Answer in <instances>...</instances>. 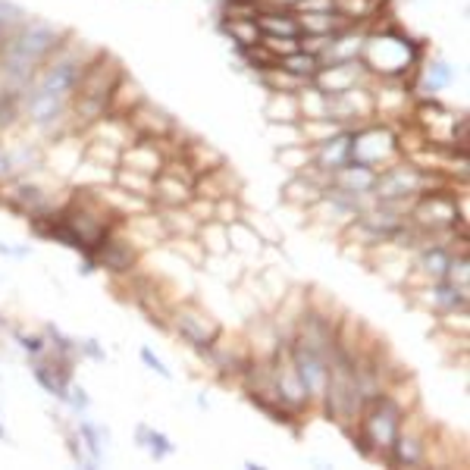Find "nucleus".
Listing matches in <instances>:
<instances>
[{
	"label": "nucleus",
	"mask_w": 470,
	"mask_h": 470,
	"mask_svg": "<svg viewBox=\"0 0 470 470\" xmlns=\"http://www.w3.org/2000/svg\"><path fill=\"white\" fill-rule=\"evenodd\" d=\"M280 66L282 69H289L292 72L295 78H301V82H314V76L320 72V57H314V54H308V51H292V54H286L280 60Z\"/></svg>",
	"instance_id": "2f4dec72"
},
{
	"label": "nucleus",
	"mask_w": 470,
	"mask_h": 470,
	"mask_svg": "<svg viewBox=\"0 0 470 470\" xmlns=\"http://www.w3.org/2000/svg\"><path fill=\"white\" fill-rule=\"evenodd\" d=\"M263 116H267V123H298L301 114H298L295 91H270V101H267V107H263Z\"/></svg>",
	"instance_id": "7c9ffc66"
},
{
	"label": "nucleus",
	"mask_w": 470,
	"mask_h": 470,
	"mask_svg": "<svg viewBox=\"0 0 470 470\" xmlns=\"http://www.w3.org/2000/svg\"><path fill=\"white\" fill-rule=\"evenodd\" d=\"M257 78H261V85L267 91H298L301 85H308V82H301V78H295L289 69H282L280 63L270 66V69H263V72H257Z\"/></svg>",
	"instance_id": "f704fd0d"
},
{
	"label": "nucleus",
	"mask_w": 470,
	"mask_h": 470,
	"mask_svg": "<svg viewBox=\"0 0 470 470\" xmlns=\"http://www.w3.org/2000/svg\"><path fill=\"white\" fill-rule=\"evenodd\" d=\"M373 82L370 72L364 69L361 60H346V63H323L320 72L314 76V85L323 91V95H339V91H348L355 85H367Z\"/></svg>",
	"instance_id": "dca6fc26"
},
{
	"label": "nucleus",
	"mask_w": 470,
	"mask_h": 470,
	"mask_svg": "<svg viewBox=\"0 0 470 470\" xmlns=\"http://www.w3.org/2000/svg\"><path fill=\"white\" fill-rule=\"evenodd\" d=\"M170 333L176 339H182L191 352H207L217 342V336L223 333V323L210 314L207 308L195 301V298H185V301H176L170 308Z\"/></svg>",
	"instance_id": "39448f33"
},
{
	"label": "nucleus",
	"mask_w": 470,
	"mask_h": 470,
	"mask_svg": "<svg viewBox=\"0 0 470 470\" xmlns=\"http://www.w3.org/2000/svg\"><path fill=\"white\" fill-rule=\"evenodd\" d=\"M429 429L433 427H429V423L417 414V408L414 411H408L405 420H401L399 436H395L392 448H389V455H386L389 465L392 467H420V465H427Z\"/></svg>",
	"instance_id": "0eeeda50"
},
{
	"label": "nucleus",
	"mask_w": 470,
	"mask_h": 470,
	"mask_svg": "<svg viewBox=\"0 0 470 470\" xmlns=\"http://www.w3.org/2000/svg\"><path fill=\"white\" fill-rule=\"evenodd\" d=\"M382 10V0H333V13L346 25H370Z\"/></svg>",
	"instance_id": "393cba45"
},
{
	"label": "nucleus",
	"mask_w": 470,
	"mask_h": 470,
	"mask_svg": "<svg viewBox=\"0 0 470 470\" xmlns=\"http://www.w3.org/2000/svg\"><path fill=\"white\" fill-rule=\"evenodd\" d=\"M0 327H6V323H4V317H0Z\"/></svg>",
	"instance_id": "09e8293b"
},
{
	"label": "nucleus",
	"mask_w": 470,
	"mask_h": 470,
	"mask_svg": "<svg viewBox=\"0 0 470 470\" xmlns=\"http://www.w3.org/2000/svg\"><path fill=\"white\" fill-rule=\"evenodd\" d=\"M238 191H242V179H238L235 170L226 167V163H220V167L210 170V173L195 176V195L210 198V201H220V198H235Z\"/></svg>",
	"instance_id": "aec40b11"
},
{
	"label": "nucleus",
	"mask_w": 470,
	"mask_h": 470,
	"mask_svg": "<svg viewBox=\"0 0 470 470\" xmlns=\"http://www.w3.org/2000/svg\"><path fill=\"white\" fill-rule=\"evenodd\" d=\"M0 254H4V257H29L32 248H29V244L16 248V244H4V242H0Z\"/></svg>",
	"instance_id": "a18cd8bd"
},
{
	"label": "nucleus",
	"mask_w": 470,
	"mask_h": 470,
	"mask_svg": "<svg viewBox=\"0 0 470 470\" xmlns=\"http://www.w3.org/2000/svg\"><path fill=\"white\" fill-rule=\"evenodd\" d=\"M401 420H405V411L382 392L364 405V411L357 417L355 429L348 436H352L355 448L364 455V458L386 461L389 448H392L395 436H399V429H401Z\"/></svg>",
	"instance_id": "7ed1b4c3"
},
{
	"label": "nucleus",
	"mask_w": 470,
	"mask_h": 470,
	"mask_svg": "<svg viewBox=\"0 0 470 470\" xmlns=\"http://www.w3.org/2000/svg\"><path fill=\"white\" fill-rule=\"evenodd\" d=\"M129 125L135 129L138 138H167L170 132L176 129V119L167 114L163 107H157V104H151L148 97H144L142 104H138L135 110H129Z\"/></svg>",
	"instance_id": "a211bd4d"
},
{
	"label": "nucleus",
	"mask_w": 470,
	"mask_h": 470,
	"mask_svg": "<svg viewBox=\"0 0 470 470\" xmlns=\"http://www.w3.org/2000/svg\"><path fill=\"white\" fill-rule=\"evenodd\" d=\"M263 4H270V6H289V10H295L301 0H263Z\"/></svg>",
	"instance_id": "49530a36"
},
{
	"label": "nucleus",
	"mask_w": 470,
	"mask_h": 470,
	"mask_svg": "<svg viewBox=\"0 0 470 470\" xmlns=\"http://www.w3.org/2000/svg\"><path fill=\"white\" fill-rule=\"evenodd\" d=\"M0 148H4V154H6L10 179L35 173V170L44 167V144L41 142H32V138H10V142H4Z\"/></svg>",
	"instance_id": "6ab92c4d"
},
{
	"label": "nucleus",
	"mask_w": 470,
	"mask_h": 470,
	"mask_svg": "<svg viewBox=\"0 0 470 470\" xmlns=\"http://www.w3.org/2000/svg\"><path fill=\"white\" fill-rule=\"evenodd\" d=\"M114 182L119 185V189L132 191V195H142V198H151V195H154V176L135 173V170L116 167V173H114Z\"/></svg>",
	"instance_id": "c9c22d12"
},
{
	"label": "nucleus",
	"mask_w": 470,
	"mask_h": 470,
	"mask_svg": "<svg viewBox=\"0 0 470 470\" xmlns=\"http://www.w3.org/2000/svg\"><path fill=\"white\" fill-rule=\"evenodd\" d=\"M270 373H273V386L282 405H289L298 414L310 411V399L304 392V382L292 364V355H289V342H280V348L270 357Z\"/></svg>",
	"instance_id": "9b49d317"
},
{
	"label": "nucleus",
	"mask_w": 470,
	"mask_h": 470,
	"mask_svg": "<svg viewBox=\"0 0 470 470\" xmlns=\"http://www.w3.org/2000/svg\"><path fill=\"white\" fill-rule=\"evenodd\" d=\"M167 163V148H163V138H135L132 144H125L119 151V167L135 170L144 176H157Z\"/></svg>",
	"instance_id": "2eb2a0df"
},
{
	"label": "nucleus",
	"mask_w": 470,
	"mask_h": 470,
	"mask_svg": "<svg viewBox=\"0 0 470 470\" xmlns=\"http://www.w3.org/2000/svg\"><path fill=\"white\" fill-rule=\"evenodd\" d=\"M91 261H95V270H104V273H110L119 280V276L138 273L142 251H138L135 242L123 233V226H116L114 233H107V238L91 251Z\"/></svg>",
	"instance_id": "1a4fd4ad"
},
{
	"label": "nucleus",
	"mask_w": 470,
	"mask_h": 470,
	"mask_svg": "<svg viewBox=\"0 0 470 470\" xmlns=\"http://www.w3.org/2000/svg\"><path fill=\"white\" fill-rule=\"evenodd\" d=\"M78 417H82V420H78V427H76L78 442H82V448H85V455H88L91 467H101V465H104V458H107L110 429L104 427V423L88 420V417H85V414H78Z\"/></svg>",
	"instance_id": "5701e85b"
},
{
	"label": "nucleus",
	"mask_w": 470,
	"mask_h": 470,
	"mask_svg": "<svg viewBox=\"0 0 470 470\" xmlns=\"http://www.w3.org/2000/svg\"><path fill=\"white\" fill-rule=\"evenodd\" d=\"M254 23H257V29H261V35H270V38H298V35H301V25H298V13L289 10V6H270V4H263Z\"/></svg>",
	"instance_id": "412c9836"
},
{
	"label": "nucleus",
	"mask_w": 470,
	"mask_h": 470,
	"mask_svg": "<svg viewBox=\"0 0 470 470\" xmlns=\"http://www.w3.org/2000/svg\"><path fill=\"white\" fill-rule=\"evenodd\" d=\"M295 97H298V114H301V119H327L329 116V95H323L314 82L301 85V88L295 91Z\"/></svg>",
	"instance_id": "c85d7f7f"
},
{
	"label": "nucleus",
	"mask_w": 470,
	"mask_h": 470,
	"mask_svg": "<svg viewBox=\"0 0 470 470\" xmlns=\"http://www.w3.org/2000/svg\"><path fill=\"white\" fill-rule=\"evenodd\" d=\"M0 439H4V442H10V433H6V427H4V423H0Z\"/></svg>",
	"instance_id": "de8ad7c7"
},
{
	"label": "nucleus",
	"mask_w": 470,
	"mask_h": 470,
	"mask_svg": "<svg viewBox=\"0 0 470 470\" xmlns=\"http://www.w3.org/2000/svg\"><path fill=\"white\" fill-rule=\"evenodd\" d=\"M399 157H401V148H399V132H395V125L382 123V119H370V123L355 129L352 161L380 173V170H386L389 163H395Z\"/></svg>",
	"instance_id": "423d86ee"
},
{
	"label": "nucleus",
	"mask_w": 470,
	"mask_h": 470,
	"mask_svg": "<svg viewBox=\"0 0 470 470\" xmlns=\"http://www.w3.org/2000/svg\"><path fill=\"white\" fill-rule=\"evenodd\" d=\"M201 357H204V364H210V370H214L217 376H223V380H242L248 364L254 361V355H251V348H248V339H244V336H229L226 329L217 336V342L207 348V352H201Z\"/></svg>",
	"instance_id": "9d476101"
},
{
	"label": "nucleus",
	"mask_w": 470,
	"mask_h": 470,
	"mask_svg": "<svg viewBox=\"0 0 470 470\" xmlns=\"http://www.w3.org/2000/svg\"><path fill=\"white\" fill-rule=\"evenodd\" d=\"M320 408L346 433H352L357 417L364 411V395L357 389V376H355V357L342 352L339 346H336V355L329 361V380L327 389H323Z\"/></svg>",
	"instance_id": "20e7f679"
},
{
	"label": "nucleus",
	"mask_w": 470,
	"mask_h": 470,
	"mask_svg": "<svg viewBox=\"0 0 470 470\" xmlns=\"http://www.w3.org/2000/svg\"><path fill=\"white\" fill-rule=\"evenodd\" d=\"M76 357H60V355H41L32 357V380L51 395V399L63 401L66 386L76 380Z\"/></svg>",
	"instance_id": "ddd939ff"
},
{
	"label": "nucleus",
	"mask_w": 470,
	"mask_h": 470,
	"mask_svg": "<svg viewBox=\"0 0 470 470\" xmlns=\"http://www.w3.org/2000/svg\"><path fill=\"white\" fill-rule=\"evenodd\" d=\"M289 355H292V364L304 382L310 408H320L323 389H327V380H329V361H333V357H327L320 348L308 346V342L298 339V336L289 339Z\"/></svg>",
	"instance_id": "6e6552de"
},
{
	"label": "nucleus",
	"mask_w": 470,
	"mask_h": 470,
	"mask_svg": "<svg viewBox=\"0 0 470 470\" xmlns=\"http://www.w3.org/2000/svg\"><path fill=\"white\" fill-rule=\"evenodd\" d=\"M23 125V95L0 88V132H16Z\"/></svg>",
	"instance_id": "473e14b6"
},
{
	"label": "nucleus",
	"mask_w": 470,
	"mask_h": 470,
	"mask_svg": "<svg viewBox=\"0 0 470 470\" xmlns=\"http://www.w3.org/2000/svg\"><path fill=\"white\" fill-rule=\"evenodd\" d=\"M135 439H138V446H142L154 461H167L170 455L176 452L173 439H170L163 429L148 427V423H138V427H135Z\"/></svg>",
	"instance_id": "a878e982"
},
{
	"label": "nucleus",
	"mask_w": 470,
	"mask_h": 470,
	"mask_svg": "<svg viewBox=\"0 0 470 470\" xmlns=\"http://www.w3.org/2000/svg\"><path fill=\"white\" fill-rule=\"evenodd\" d=\"M276 161L280 167H286L289 173H301L310 167V148L308 144H286V148H276Z\"/></svg>",
	"instance_id": "e433bc0d"
},
{
	"label": "nucleus",
	"mask_w": 470,
	"mask_h": 470,
	"mask_svg": "<svg viewBox=\"0 0 470 470\" xmlns=\"http://www.w3.org/2000/svg\"><path fill=\"white\" fill-rule=\"evenodd\" d=\"M32 13L25 10V6L13 4V0H0V35H13V32L19 29V25H25V19H29Z\"/></svg>",
	"instance_id": "4c0bfd02"
},
{
	"label": "nucleus",
	"mask_w": 470,
	"mask_h": 470,
	"mask_svg": "<svg viewBox=\"0 0 470 470\" xmlns=\"http://www.w3.org/2000/svg\"><path fill=\"white\" fill-rule=\"evenodd\" d=\"M352 138H355V129L342 125V129L336 132V135H329L327 142L314 144V148H310V167L320 170L323 176H333L336 170L352 163Z\"/></svg>",
	"instance_id": "4468645a"
},
{
	"label": "nucleus",
	"mask_w": 470,
	"mask_h": 470,
	"mask_svg": "<svg viewBox=\"0 0 470 470\" xmlns=\"http://www.w3.org/2000/svg\"><path fill=\"white\" fill-rule=\"evenodd\" d=\"M13 339H16V346L29 357L48 355V339H44V333H23V329H13Z\"/></svg>",
	"instance_id": "ea45409f"
},
{
	"label": "nucleus",
	"mask_w": 470,
	"mask_h": 470,
	"mask_svg": "<svg viewBox=\"0 0 470 470\" xmlns=\"http://www.w3.org/2000/svg\"><path fill=\"white\" fill-rule=\"evenodd\" d=\"M220 32L233 41V51L261 44V29H257L254 19H220Z\"/></svg>",
	"instance_id": "bb28decb"
},
{
	"label": "nucleus",
	"mask_w": 470,
	"mask_h": 470,
	"mask_svg": "<svg viewBox=\"0 0 470 470\" xmlns=\"http://www.w3.org/2000/svg\"><path fill=\"white\" fill-rule=\"evenodd\" d=\"M261 44L270 51L276 60H282L286 54H292V51H298V38H270V35H261Z\"/></svg>",
	"instance_id": "79ce46f5"
},
{
	"label": "nucleus",
	"mask_w": 470,
	"mask_h": 470,
	"mask_svg": "<svg viewBox=\"0 0 470 470\" xmlns=\"http://www.w3.org/2000/svg\"><path fill=\"white\" fill-rule=\"evenodd\" d=\"M342 125L336 123V119H298V132H301V142L308 144V148H314V144L327 142L329 135H336Z\"/></svg>",
	"instance_id": "72a5a7b5"
},
{
	"label": "nucleus",
	"mask_w": 470,
	"mask_h": 470,
	"mask_svg": "<svg viewBox=\"0 0 470 470\" xmlns=\"http://www.w3.org/2000/svg\"><path fill=\"white\" fill-rule=\"evenodd\" d=\"M138 357H142V364L151 370V373L163 376V380H173V370H170L167 364H163V357H157V355H154V348H148V346H144L142 352H138Z\"/></svg>",
	"instance_id": "37998d69"
},
{
	"label": "nucleus",
	"mask_w": 470,
	"mask_h": 470,
	"mask_svg": "<svg viewBox=\"0 0 470 470\" xmlns=\"http://www.w3.org/2000/svg\"><path fill=\"white\" fill-rule=\"evenodd\" d=\"M66 38H69V29H63V25L38 16L25 19V25L6 35L4 48H0V88L23 95L32 76L63 48Z\"/></svg>",
	"instance_id": "f257e3e1"
},
{
	"label": "nucleus",
	"mask_w": 470,
	"mask_h": 470,
	"mask_svg": "<svg viewBox=\"0 0 470 470\" xmlns=\"http://www.w3.org/2000/svg\"><path fill=\"white\" fill-rule=\"evenodd\" d=\"M423 44L417 38L405 35L399 25H382L380 19L367 25L364 35L361 63L370 72V78H405L420 66Z\"/></svg>",
	"instance_id": "f03ea898"
},
{
	"label": "nucleus",
	"mask_w": 470,
	"mask_h": 470,
	"mask_svg": "<svg viewBox=\"0 0 470 470\" xmlns=\"http://www.w3.org/2000/svg\"><path fill=\"white\" fill-rule=\"evenodd\" d=\"M470 286H455L448 280H433L423 282V289H414V298L420 304H427L436 314H455V310H467L470 301Z\"/></svg>",
	"instance_id": "f3484780"
},
{
	"label": "nucleus",
	"mask_w": 470,
	"mask_h": 470,
	"mask_svg": "<svg viewBox=\"0 0 470 470\" xmlns=\"http://www.w3.org/2000/svg\"><path fill=\"white\" fill-rule=\"evenodd\" d=\"M60 405H66L69 411H76V414H85L91 408V395H88V389L85 386H78L76 380L66 386V395H63V401Z\"/></svg>",
	"instance_id": "a19ab883"
},
{
	"label": "nucleus",
	"mask_w": 470,
	"mask_h": 470,
	"mask_svg": "<svg viewBox=\"0 0 470 470\" xmlns=\"http://www.w3.org/2000/svg\"><path fill=\"white\" fill-rule=\"evenodd\" d=\"M329 185H336V189L348 191V195H357V198H367L373 195V185H376V170L364 167V163H346L342 170H336L333 176H329Z\"/></svg>",
	"instance_id": "4be33fe9"
},
{
	"label": "nucleus",
	"mask_w": 470,
	"mask_h": 470,
	"mask_svg": "<svg viewBox=\"0 0 470 470\" xmlns=\"http://www.w3.org/2000/svg\"><path fill=\"white\" fill-rule=\"evenodd\" d=\"M76 348H78V355L88 357V361H97V364L107 361V352H104L97 339H76Z\"/></svg>",
	"instance_id": "c03bdc74"
},
{
	"label": "nucleus",
	"mask_w": 470,
	"mask_h": 470,
	"mask_svg": "<svg viewBox=\"0 0 470 470\" xmlns=\"http://www.w3.org/2000/svg\"><path fill=\"white\" fill-rule=\"evenodd\" d=\"M157 210V217H161V223H163V229H167V238H176V235H195L198 233V226L201 223L191 217V210L185 207H154Z\"/></svg>",
	"instance_id": "c756f323"
},
{
	"label": "nucleus",
	"mask_w": 470,
	"mask_h": 470,
	"mask_svg": "<svg viewBox=\"0 0 470 470\" xmlns=\"http://www.w3.org/2000/svg\"><path fill=\"white\" fill-rule=\"evenodd\" d=\"M44 339H48V352H51V355H60V357H78L76 339H69V336H66L63 329H57L54 323H48V327H44Z\"/></svg>",
	"instance_id": "58836bf2"
},
{
	"label": "nucleus",
	"mask_w": 470,
	"mask_h": 470,
	"mask_svg": "<svg viewBox=\"0 0 470 470\" xmlns=\"http://www.w3.org/2000/svg\"><path fill=\"white\" fill-rule=\"evenodd\" d=\"M195 238L201 242V248H204V254H207V257L229 254V229H226V223H220V220L201 223Z\"/></svg>",
	"instance_id": "cd10ccee"
},
{
	"label": "nucleus",
	"mask_w": 470,
	"mask_h": 470,
	"mask_svg": "<svg viewBox=\"0 0 470 470\" xmlns=\"http://www.w3.org/2000/svg\"><path fill=\"white\" fill-rule=\"evenodd\" d=\"M229 251H233L235 257H254V254H261V248H263V238L261 233H257V226L254 223L248 220V217H242V220H235V223H229Z\"/></svg>",
	"instance_id": "b1692460"
},
{
	"label": "nucleus",
	"mask_w": 470,
	"mask_h": 470,
	"mask_svg": "<svg viewBox=\"0 0 470 470\" xmlns=\"http://www.w3.org/2000/svg\"><path fill=\"white\" fill-rule=\"evenodd\" d=\"M329 119H336L339 125H348V129H357V125L376 119L370 82L355 85V88L348 91H339V95H329Z\"/></svg>",
	"instance_id": "f8f14e48"
}]
</instances>
